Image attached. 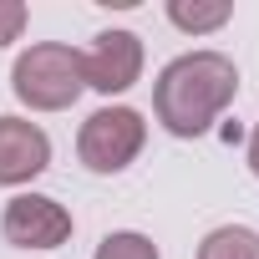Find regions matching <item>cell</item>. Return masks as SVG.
Returning a JSON list of instances; mask_svg holds the SVG:
<instances>
[{"label":"cell","instance_id":"277c9868","mask_svg":"<svg viewBox=\"0 0 259 259\" xmlns=\"http://www.w3.org/2000/svg\"><path fill=\"white\" fill-rule=\"evenodd\" d=\"M81 76L102 97L127 92L143 76V36H133V31H102L92 41V51H81Z\"/></svg>","mask_w":259,"mask_h":259},{"label":"cell","instance_id":"52a82bcc","mask_svg":"<svg viewBox=\"0 0 259 259\" xmlns=\"http://www.w3.org/2000/svg\"><path fill=\"white\" fill-rule=\"evenodd\" d=\"M198 259H259V234L249 224H219L203 234Z\"/></svg>","mask_w":259,"mask_h":259},{"label":"cell","instance_id":"7a4b0ae2","mask_svg":"<svg viewBox=\"0 0 259 259\" xmlns=\"http://www.w3.org/2000/svg\"><path fill=\"white\" fill-rule=\"evenodd\" d=\"M11 87L16 97L31 107V112H66L87 76H81V51L76 46H61V41H36L16 56L11 66Z\"/></svg>","mask_w":259,"mask_h":259},{"label":"cell","instance_id":"ba28073f","mask_svg":"<svg viewBox=\"0 0 259 259\" xmlns=\"http://www.w3.org/2000/svg\"><path fill=\"white\" fill-rule=\"evenodd\" d=\"M229 16H234L229 0H208V6H198V0H168V21H173L178 31H188V36H208V31H219Z\"/></svg>","mask_w":259,"mask_h":259},{"label":"cell","instance_id":"3957f363","mask_svg":"<svg viewBox=\"0 0 259 259\" xmlns=\"http://www.w3.org/2000/svg\"><path fill=\"white\" fill-rule=\"evenodd\" d=\"M148 143V122L133 107H102L81 122V138H76V158L92 173H122Z\"/></svg>","mask_w":259,"mask_h":259},{"label":"cell","instance_id":"6da1fadb","mask_svg":"<svg viewBox=\"0 0 259 259\" xmlns=\"http://www.w3.org/2000/svg\"><path fill=\"white\" fill-rule=\"evenodd\" d=\"M239 92V66L224 51H188L163 66L153 87V112L173 138H198Z\"/></svg>","mask_w":259,"mask_h":259},{"label":"cell","instance_id":"5b68a950","mask_svg":"<svg viewBox=\"0 0 259 259\" xmlns=\"http://www.w3.org/2000/svg\"><path fill=\"white\" fill-rule=\"evenodd\" d=\"M0 229H6V239L16 249H56V244L71 239V213L46 193H16L6 203Z\"/></svg>","mask_w":259,"mask_h":259},{"label":"cell","instance_id":"8992f818","mask_svg":"<svg viewBox=\"0 0 259 259\" xmlns=\"http://www.w3.org/2000/svg\"><path fill=\"white\" fill-rule=\"evenodd\" d=\"M51 168V138L26 117H0V183H31Z\"/></svg>","mask_w":259,"mask_h":259},{"label":"cell","instance_id":"9c48e42d","mask_svg":"<svg viewBox=\"0 0 259 259\" xmlns=\"http://www.w3.org/2000/svg\"><path fill=\"white\" fill-rule=\"evenodd\" d=\"M97 259H158V244L138 229H117L97 244Z\"/></svg>","mask_w":259,"mask_h":259},{"label":"cell","instance_id":"8fae6325","mask_svg":"<svg viewBox=\"0 0 259 259\" xmlns=\"http://www.w3.org/2000/svg\"><path fill=\"white\" fill-rule=\"evenodd\" d=\"M249 173L259 178V127H254V138H249Z\"/></svg>","mask_w":259,"mask_h":259},{"label":"cell","instance_id":"30bf717a","mask_svg":"<svg viewBox=\"0 0 259 259\" xmlns=\"http://www.w3.org/2000/svg\"><path fill=\"white\" fill-rule=\"evenodd\" d=\"M26 21H31V11L21 6V0H0V46H11V41H21Z\"/></svg>","mask_w":259,"mask_h":259}]
</instances>
